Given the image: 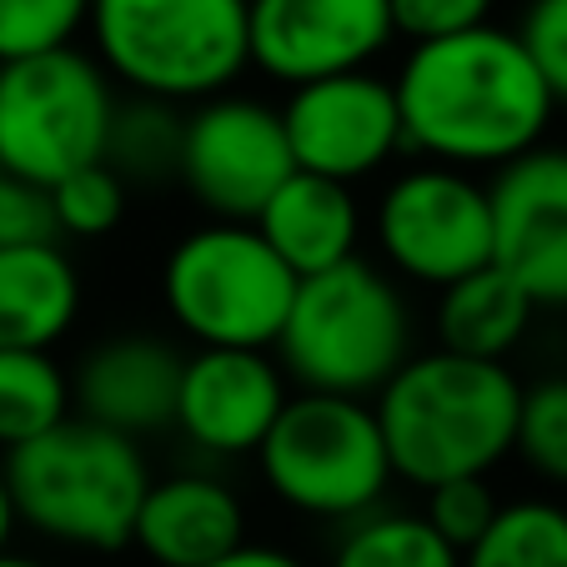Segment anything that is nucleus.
<instances>
[{
	"label": "nucleus",
	"instance_id": "nucleus-1",
	"mask_svg": "<svg viewBox=\"0 0 567 567\" xmlns=\"http://www.w3.org/2000/svg\"><path fill=\"white\" fill-rule=\"evenodd\" d=\"M392 96L402 116V146L452 172H503L507 161L543 146L557 106L517 31L497 25L412 45L392 81Z\"/></svg>",
	"mask_w": 567,
	"mask_h": 567
},
{
	"label": "nucleus",
	"instance_id": "nucleus-2",
	"mask_svg": "<svg viewBox=\"0 0 567 567\" xmlns=\"http://www.w3.org/2000/svg\"><path fill=\"white\" fill-rule=\"evenodd\" d=\"M517 408L523 382L507 362H472L452 352L408 357L372 402L392 472L417 487L487 477L513 452Z\"/></svg>",
	"mask_w": 567,
	"mask_h": 567
},
{
	"label": "nucleus",
	"instance_id": "nucleus-3",
	"mask_svg": "<svg viewBox=\"0 0 567 567\" xmlns=\"http://www.w3.org/2000/svg\"><path fill=\"white\" fill-rule=\"evenodd\" d=\"M0 482L16 523L65 547L116 553L131 543L151 467L131 437L86 417H65L6 452Z\"/></svg>",
	"mask_w": 567,
	"mask_h": 567
},
{
	"label": "nucleus",
	"instance_id": "nucleus-4",
	"mask_svg": "<svg viewBox=\"0 0 567 567\" xmlns=\"http://www.w3.org/2000/svg\"><path fill=\"white\" fill-rule=\"evenodd\" d=\"M412 357L408 301L386 271L342 261L332 271L301 277L277 337V362L301 392L377 396Z\"/></svg>",
	"mask_w": 567,
	"mask_h": 567
},
{
	"label": "nucleus",
	"instance_id": "nucleus-5",
	"mask_svg": "<svg viewBox=\"0 0 567 567\" xmlns=\"http://www.w3.org/2000/svg\"><path fill=\"white\" fill-rule=\"evenodd\" d=\"M96 61L141 101H212L251 65L247 0H91Z\"/></svg>",
	"mask_w": 567,
	"mask_h": 567
},
{
	"label": "nucleus",
	"instance_id": "nucleus-6",
	"mask_svg": "<svg viewBox=\"0 0 567 567\" xmlns=\"http://www.w3.org/2000/svg\"><path fill=\"white\" fill-rule=\"evenodd\" d=\"M166 311L196 347L271 352L297 277L247 221H206L186 231L161 271Z\"/></svg>",
	"mask_w": 567,
	"mask_h": 567
},
{
	"label": "nucleus",
	"instance_id": "nucleus-7",
	"mask_svg": "<svg viewBox=\"0 0 567 567\" xmlns=\"http://www.w3.org/2000/svg\"><path fill=\"white\" fill-rule=\"evenodd\" d=\"M116 96L96 55L55 45L0 65V172L35 186L106 161Z\"/></svg>",
	"mask_w": 567,
	"mask_h": 567
},
{
	"label": "nucleus",
	"instance_id": "nucleus-8",
	"mask_svg": "<svg viewBox=\"0 0 567 567\" xmlns=\"http://www.w3.org/2000/svg\"><path fill=\"white\" fill-rule=\"evenodd\" d=\"M267 487L287 507L327 523L367 517L396 477L372 402L297 392L257 447Z\"/></svg>",
	"mask_w": 567,
	"mask_h": 567
},
{
	"label": "nucleus",
	"instance_id": "nucleus-9",
	"mask_svg": "<svg viewBox=\"0 0 567 567\" xmlns=\"http://www.w3.org/2000/svg\"><path fill=\"white\" fill-rule=\"evenodd\" d=\"M377 247L422 287H452L493 261V206L487 186L452 166H412L377 202Z\"/></svg>",
	"mask_w": 567,
	"mask_h": 567
},
{
	"label": "nucleus",
	"instance_id": "nucleus-10",
	"mask_svg": "<svg viewBox=\"0 0 567 567\" xmlns=\"http://www.w3.org/2000/svg\"><path fill=\"white\" fill-rule=\"evenodd\" d=\"M291 172L297 161L281 131V111L267 101L221 91L212 101H196L192 116H182L176 176L216 221L251 226Z\"/></svg>",
	"mask_w": 567,
	"mask_h": 567
},
{
	"label": "nucleus",
	"instance_id": "nucleus-11",
	"mask_svg": "<svg viewBox=\"0 0 567 567\" xmlns=\"http://www.w3.org/2000/svg\"><path fill=\"white\" fill-rule=\"evenodd\" d=\"M281 131H287L297 172L342 186L382 172L402 151V116H396L392 81L372 71L291 86L287 106H281Z\"/></svg>",
	"mask_w": 567,
	"mask_h": 567
},
{
	"label": "nucleus",
	"instance_id": "nucleus-12",
	"mask_svg": "<svg viewBox=\"0 0 567 567\" xmlns=\"http://www.w3.org/2000/svg\"><path fill=\"white\" fill-rule=\"evenodd\" d=\"M392 35L386 0H247L251 65L287 86L367 71Z\"/></svg>",
	"mask_w": 567,
	"mask_h": 567
},
{
	"label": "nucleus",
	"instance_id": "nucleus-13",
	"mask_svg": "<svg viewBox=\"0 0 567 567\" xmlns=\"http://www.w3.org/2000/svg\"><path fill=\"white\" fill-rule=\"evenodd\" d=\"M493 267L527 291L533 307H567V151L533 146L487 186Z\"/></svg>",
	"mask_w": 567,
	"mask_h": 567
},
{
	"label": "nucleus",
	"instance_id": "nucleus-14",
	"mask_svg": "<svg viewBox=\"0 0 567 567\" xmlns=\"http://www.w3.org/2000/svg\"><path fill=\"white\" fill-rule=\"evenodd\" d=\"M281 408H287V372L271 352L196 347L182 362L172 427H182L186 442L212 457H257Z\"/></svg>",
	"mask_w": 567,
	"mask_h": 567
},
{
	"label": "nucleus",
	"instance_id": "nucleus-15",
	"mask_svg": "<svg viewBox=\"0 0 567 567\" xmlns=\"http://www.w3.org/2000/svg\"><path fill=\"white\" fill-rule=\"evenodd\" d=\"M182 362L186 357L156 337H111L71 377V402L81 408L75 417L111 427L131 442L172 427Z\"/></svg>",
	"mask_w": 567,
	"mask_h": 567
},
{
	"label": "nucleus",
	"instance_id": "nucleus-16",
	"mask_svg": "<svg viewBox=\"0 0 567 567\" xmlns=\"http://www.w3.org/2000/svg\"><path fill=\"white\" fill-rule=\"evenodd\" d=\"M241 543H247V513L226 482L202 472L166 482L151 477L131 527V547H141L156 567H206Z\"/></svg>",
	"mask_w": 567,
	"mask_h": 567
},
{
	"label": "nucleus",
	"instance_id": "nucleus-17",
	"mask_svg": "<svg viewBox=\"0 0 567 567\" xmlns=\"http://www.w3.org/2000/svg\"><path fill=\"white\" fill-rule=\"evenodd\" d=\"M257 236L277 251V261L291 277H317L357 257V236H362V206L352 186L327 182L311 172H291L271 192V202L257 212Z\"/></svg>",
	"mask_w": 567,
	"mask_h": 567
},
{
	"label": "nucleus",
	"instance_id": "nucleus-18",
	"mask_svg": "<svg viewBox=\"0 0 567 567\" xmlns=\"http://www.w3.org/2000/svg\"><path fill=\"white\" fill-rule=\"evenodd\" d=\"M81 311V277L61 247L0 251V352H51Z\"/></svg>",
	"mask_w": 567,
	"mask_h": 567
},
{
	"label": "nucleus",
	"instance_id": "nucleus-19",
	"mask_svg": "<svg viewBox=\"0 0 567 567\" xmlns=\"http://www.w3.org/2000/svg\"><path fill=\"white\" fill-rule=\"evenodd\" d=\"M533 301L507 271L493 261L467 271L462 281L442 287L437 297V342L452 357H472V362H503L533 327Z\"/></svg>",
	"mask_w": 567,
	"mask_h": 567
},
{
	"label": "nucleus",
	"instance_id": "nucleus-20",
	"mask_svg": "<svg viewBox=\"0 0 567 567\" xmlns=\"http://www.w3.org/2000/svg\"><path fill=\"white\" fill-rule=\"evenodd\" d=\"M71 417V377L51 352H0V447L51 432Z\"/></svg>",
	"mask_w": 567,
	"mask_h": 567
},
{
	"label": "nucleus",
	"instance_id": "nucleus-21",
	"mask_svg": "<svg viewBox=\"0 0 567 567\" xmlns=\"http://www.w3.org/2000/svg\"><path fill=\"white\" fill-rule=\"evenodd\" d=\"M462 567H567V507L543 497L497 507L487 533L462 553Z\"/></svg>",
	"mask_w": 567,
	"mask_h": 567
},
{
	"label": "nucleus",
	"instance_id": "nucleus-22",
	"mask_svg": "<svg viewBox=\"0 0 567 567\" xmlns=\"http://www.w3.org/2000/svg\"><path fill=\"white\" fill-rule=\"evenodd\" d=\"M332 567H462V553L432 533L427 517L367 513L337 543Z\"/></svg>",
	"mask_w": 567,
	"mask_h": 567
},
{
	"label": "nucleus",
	"instance_id": "nucleus-23",
	"mask_svg": "<svg viewBox=\"0 0 567 567\" xmlns=\"http://www.w3.org/2000/svg\"><path fill=\"white\" fill-rule=\"evenodd\" d=\"M51 212L61 236H106L126 216V176L106 161L81 166L51 186Z\"/></svg>",
	"mask_w": 567,
	"mask_h": 567
},
{
	"label": "nucleus",
	"instance_id": "nucleus-24",
	"mask_svg": "<svg viewBox=\"0 0 567 567\" xmlns=\"http://www.w3.org/2000/svg\"><path fill=\"white\" fill-rule=\"evenodd\" d=\"M513 452L537 477L567 487V377H547L537 386H523Z\"/></svg>",
	"mask_w": 567,
	"mask_h": 567
},
{
	"label": "nucleus",
	"instance_id": "nucleus-25",
	"mask_svg": "<svg viewBox=\"0 0 567 567\" xmlns=\"http://www.w3.org/2000/svg\"><path fill=\"white\" fill-rule=\"evenodd\" d=\"M176 146H182V121L161 101H141L136 111L116 106V126H111L106 166L126 172H176Z\"/></svg>",
	"mask_w": 567,
	"mask_h": 567
},
{
	"label": "nucleus",
	"instance_id": "nucleus-26",
	"mask_svg": "<svg viewBox=\"0 0 567 567\" xmlns=\"http://www.w3.org/2000/svg\"><path fill=\"white\" fill-rule=\"evenodd\" d=\"M91 0H0V61L71 45Z\"/></svg>",
	"mask_w": 567,
	"mask_h": 567
},
{
	"label": "nucleus",
	"instance_id": "nucleus-27",
	"mask_svg": "<svg viewBox=\"0 0 567 567\" xmlns=\"http://www.w3.org/2000/svg\"><path fill=\"white\" fill-rule=\"evenodd\" d=\"M497 497L493 487H487V477H457V482H442V487H427V523L432 533L442 537V543H452L457 553H467L472 543H477L482 533H487V523L497 517Z\"/></svg>",
	"mask_w": 567,
	"mask_h": 567
},
{
	"label": "nucleus",
	"instance_id": "nucleus-28",
	"mask_svg": "<svg viewBox=\"0 0 567 567\" xmlns=\"http://www.w3.org/2000/svg\"><path fill=\"white\" fill-rule=\"evenodd\" d=\"M55 236L61 231H55V212H51V186L0 172V251L51 247Z\"/></svg>",
	"mask_w": 567,
	"mask_h": 567
},
{
	"label": "nucleus",
	"instance_id": "nucleus-29",
	"mask_svg": "<svg viewBox=\"0 0 567 567\" xmlns=\"http://www.w3.org/2000/svg\"><path fill=\"white\" fill-rule=\"evenodd\" d=\"M517 41H523L527 61L543 75L547 96L567 101V0H533Z\"/></svg>",
	"mask_w": 567,
	"mask_h": 567
},
{
	"label": "nucleus",
	"instance_id": "nucleus-30",
	"mask_svg": "<svg viewBox=\"0 0 567 567\" xmlns=\"http://www.w3.org/2000/svg\"><path fill=\"white\" fill-rule=\"evenodd\" d=\"M386 11H392V31L427 45L487 25L493 0H386Z\"/></svg>",
	"mask_w": 567,
	"mask_h": 567
},
{
	"label": "nucleus",
	"instance_id": "nucleus-31",
	"mask_svg": "<svg viewBox=\"0 0 567 567\" xmlns=\"http://www.w3.org/2000/svg\"><path fill=\"white\" fill-rule=\"evenodd\" d=\"M206 567H307V563L281 553V547H267V543H241L236 553L216 557V563H206Z\"/></svg>",
	"mask_w": 567,
	"mask_h": 567
},
{
	"label": "nucleus",
	"instance_id": "nucleus-32",
	"mask_svg": "<svg viewBox=\"0 0 567 567\" xmlns=\"http://www.w3.org/2000/svg\"><path fill=\"white\" fill-rule=\"evenodd\" d=\"M11 527H16V513H11V497H6V482H0V553L11 543Z\"/></svg>",
	"mask_w": 567,
	"mask_h": 567
},
{
	"label": "nucleus",
	"instance_id": "nucleus-33",
	"mask_svg": "<svg viewBox=\"0 0 567 567\" xmlns=\"http://www.w3.org/2000/svg\"><path fill=\"white\" fill-rule=\"evenodd\" d=\"M0 567H45L35 557H21V553H0Z\"/></svg>",
	"mask_w": 567,
	"mask_h": 567
},
{
	"label": "nucleus",
	"instance_id": "nucleus-34",
	"mask_svg": "<svg viewBox=\"0 0 567 567\" xmlns=\"http://www.w3.org/2000/svg\"><path fill=\"white\" fill-rule=\"evenodd\" d=\"M0 65H6V61H0Z\"/></svg>",
	"mask_w": 567,
	"mask_h": 567
}]
</instances>
